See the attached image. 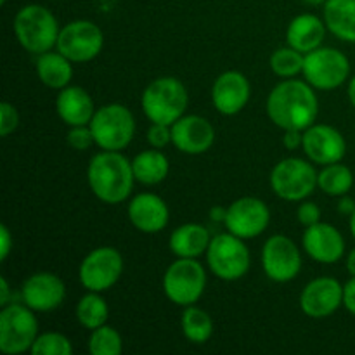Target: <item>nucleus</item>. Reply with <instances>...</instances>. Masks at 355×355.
Listing matches in <instances>:
<instances>
[{"instance_id":"nucleus-1","label":"nucleus","mask_w":355,"mask_h":355,"mask_svg":"<svg viewBox=\"0 0 355 355\" xmlns=\"http://www.w3.org/2000/svg\"><path fill=\"white\" fill-rule=\"evenodd\" d=\"M267 114L283 130H305L315 123L319 114L314 87L304 80L284 78L267 97Z\"/></svg>"},{"instance_id":"nucleus-2","label":"nucleus","mask_w":355,"mask_h":355,"mask_svg":"<svg viewBox=\"0 0 355 355\" xmlns=\"http://www.w3.org/2000/svg\"><path fill=\"white\" fill-rule=\"evenodd\" d=\"M90 191L107 205L123 203L134 189L135 175L130 159L121 151H101L92 156L87 168Z\"/></svg>"},{"instance_id":"nucleus-3","label":"nucleus","mask_w":355,"mask_h":355,"mask_svg":"<svg viewBox=\"0 0 355 355\" xmlns=\"http://www.w3.org/2000/svg\"><path fill=\"white\" fill-rule=\"evenodd\" d=\"M14 33L24 51L40 55L58 45L61 28L47 7L30 3L14 17Z\"/></svg>"},{"instance_id":"nucleus-4","label":"nucleus","mask_w":355,"mask_h":355,"mask_svg":"<svg viewBox=\"0 0 355 355\" xmlns=\"http://www.w3.org/2000/svg\"><path fill=\"white\" fill-rule=\"evenodd\" d=\"M189 96L180 80L173 76L156 78L142 92V111L151 123L173 125L186 113Z\"/></svg>"},{"instance_id":"nucleus-5","label":"nucleus","mask_w":355,"mask_h":355,"mask_svg":"<svg viewBox=\"0 0 355 355\" xmlns=\"http://www.w3.org/2000/svg\"><path fill=\"white\" fill-rule=\"evenodd\" d=\"M90 130L94 141L104 151H123L135 134V118L127 106L118 103L97 107Z\"/></svg>"},{"instance_id":"nucleus-6","label":"nucleus","mask_w":355,"mask_h":355,"mask_svg":"<svg viewBox=\"0 0 355 355\" xmlns=\"http://www.w3.org/2000/svg\"><path fill=\"white\" fill-rule=\"evenodd\" d=\"M208 267L222 281H238L250 270L252 257L245 239L232 232H224L211 238L207 250Z\"/></svg>"},{"instance_id":"nucleus-7","label":"nucleus","mask_w":355,"mask_h":355,"mask_svg":"<svg viewBox=\"0 0 355 355\" xmlns=\"http://www.w3.org/2000/svg\"><path fill=\"white\" fill-rule=\"evenodd\" d=\"M207 288V272L196 259H177L163 276V291L172 304L194 305Z\"/></svg>"},{"instance_id":"nucleus-8","label":"nucleus","mask_w":355,"mask_h":355,"mask_svg":"<svg viewBox=\"0 0 355 355\" xmlns=\"http://www.w3.org/2000/svg\"><path fill=\"white\" fill-rule=\"evenodd\" d=\"M26 304H9L0 312V350L17 355L31 350L38 336V321Z\"/></svg>"},{"instance_id":"nucleus-9","label":"nucleus","mask_w":355,"mask_h":355,"mask_svg":"<svg viewBox=\"0 0 355 355\" xmlns=\"http://www.w3.org/2000/svg\"><path fill=\"white\" fill-rule=\"evenodd\" d=\"M314 165L302 158H284L270 172V187L284 201H304L318 187Z\"/></svg>"},{"instance_id":"nucleus-10","label":"nucleus","mask_w":355,"mask_h":355,"mask_svg":"<svg viewBox=\"0 0 355 355\" xmlns=\"http://www.w3.org/2000/svg\"><path fill=\"white\" fill-rule=\"evenodd\" d=\"M305 82L318 90H333L350 76V61L342 51L333 47H318L305 54Z\"/></svg>"},{"instance_id":"nucleus-11","label":"nucleus","mask_w":355,"mask_h":355,"mask_svg":"<svg viewBox=\"0 0 355 355\" xmlns=\"http://www.w3.org/2000/svg\"><path fill=\"white\" fill-rule=\"evenodd\" d=\"M121 272H123L121 253L111 246H101V248L92 250L82 260L78 279L87 291L103 293L118 283Z\"/></svg>"},{"instance_id":"nucleus-12","label":"nucleus","mask_w":355,"mask_h":355,"mask_svg":"<svg viewBox=\"0 0 355 355\" xmlns=\"http://www.w3.org/2000/svg\"><path fill=\"white\" fill-rule=\"evenodd\" d=\"M103 45V30L96 23L87 19H76L61 28L55 49L71 62H87L101 54Z\"/></svg>"},{"instance_id":"nucleus-13","label":"nucleus","mask_w":355,"mask_h":355,"mask_svg":"<svg viewBox=\"0 0 355 355\" xmlns=\"http://www.w3.org/2000/svg\"><path fill=\"white\" fill-rule=\"evenodd\" d=\"M262 267L269 279L276 283H288L302 270L300 250L288 236H272L262 248Z\"/></svg>"},{"instance_id":"nucleus-14","label":"nucleus","mask_w":355,"mask_h":355,"mask_svg":"<svg viewBox=\"0 0 355 355\" xmlns=\"http://www.w3.org/2000/svg\"><path fill=\"white\" fill-rule=\"evenodd\" d=\"M270 222V210L262 200L253 196L232 201L225 215V227L241 239H253L262 234Z\"/></svg>"},{"instance_id":"nucleus-15","label":"nucleus","mask_w":355,"mask_h":355,"mask_svg":"<svg viewBox=\"0 0 355 355\" xmlns=\"http://www.w3.org/2000/svg\"><path fill=\"white\" fill-rule=\"evenodd\" d=\"M343 305V284L329 276L312 279L300 293V309L307 318L324 319Z\"/></svg>"},{"instance_id":"nucleus-16","label":"nucleus","mask_w":355,"mask_h":355,"mask_svg":"<svg viewBox=\"0 0 355 355\" xmlns=\"http://www.w3.org/2000/svg\"><path fill=\"white\" fill-rule=\"evenodd\" d=\"M302 149L311 162L326 166L342 162L347 155V142L340 130L331 125L314 123L304 130Z\"/></svg>"},{"instance_id":"nucleus-17","label":"nucleus","mask_w":355,"mask_h":355,"mask_svg":"<svg viewBox=\"0 0 355 355\" xmlns=\"http://www.w3.org/2000/svg\"><path fill=\"white\" fill-rule=\"evenodd\" d=\"M66 286L52 272H35L21 286V298L35 312H51L64 302Z\"/></svg>"},{"instance_id":"nucleus-18","label":"nucleus","mask_w":355,"mask_h":355,"mask_svg":"<svg viewBox=\"0 0 355 355\" xmlns=\"http://www.w3.org/2000/svg\"><path fill=\"white\" fill-rule=\"evenodd\" d=\"M215 128L200 114H184L172 125V144L186 155H203L214 146Z\"/></svg>"},{"instance_id":"nucleus-19","label":"nucleus","mask_w":355,"mask_h":355,"mask_svg":"<svg viewBox=\"0 0 355 355\" xmlns=\"http://www.w3.org/2000/svg\"><path fill=\"white\" fill-rule=\"evenodd\" d=\"M302 245L312 260L326 266L336 263L345 253V239L342 232L326 222H318L311 227H305Z\"/></svg>"},{"instance_id":"nucleus-20","label":"nucleus","mask_w":355,"mask_h":355,"mask_svg":"<svg viewBox=\"0 0 355 355\" xmlns=\"http://www.w3.org/2000/svg\"><path fill=\"white\" fill-rule=\"evenodd\" d=\"M252 97V85L239 71H225L217 76L211 87V101L215 110L225 116L238 114L246 107Z\"/></svg>"},{"instance_id":"nucleus-21","label":"nucleus","mask_w":355,"mask_h":355,"mask_svg":"<svg viewBox=\"0 0 355 355\" xmlns=\"http://www.w3.org/2000/svg\"><path fill=\"white\" fill-rule=\"evenodd\" d=\"M128 218L137 231L144 234H156L166 227L170 211L158 194L141 193L128 203Z\"/></svg>"},{"instance_id":"nucleus-22","label":"nucleus","mask_w":355,"mask_h":355,"mask_svg":"<svg viewBox=\"0 0 355 355\" xmlns=\"http://www.w3.org/2000/svg\"><path fill=\"white\" fill-rule=\"evenodd\" d=\"M55 111L59 118L69 127H80V125H90L96 106L92 97L85 89L76 85H68L59 90L55 99Z\"/></svg>"},{"instance_id":"nucleus-23","label":"nucleus","mask_w":355,"mask_h":355,"mask_svg":"<svg viewBox=\"0 0 355 355\" xmlns=\"http://www.w3.org/2000/svg\"><path fill=\"white\" fill-rule=\"evenodd\" d=\"M326 23L314 14H300L288 24L286 42L290 47L297 49L302 54L321 47L326 37Z\"/></svg>"},{"instance_id":"nucleus-24","label":"nucleus","mask_w":355,"mask_h":355,"mask_svg":"<svg viewBox=\"0 0 355 355\" xmlns=\"http://www.w3.org/2000/svg\"><path fill=\"white\" fill-rule=\"evenodd\" d=\"M211 236L201 224H184L170 236V250L179 259H198L207 253Z\"/></svg>"},{"instance_id":"nucleus-25","label":"nucleus","mask_w":355,"mask_h":355,"mask_svg":"<svg viewBox=\"0 0 355 355\" xmlns=\"http://www.w3.org/2000/svg\"><path fill=\"white\" fill-rule=\"evenodd\" d=\"M37 75L44 85L49 89L61 90L69 85L73 78V66L71 61L61 52H44L37 58Z\"/></svg>"},{"instance_id":"nucleus-26","label":"nucleus","mask_w":355,"mask_h":355,"mask_svg":"<svg viewBox=\"0 0 355 355\" xmlns=\"http://www.w3.org/2000/svg\"><path fill=\"white\" fill-rule=\"evenodd\" d=\"M324 23L336 38L355 44V0H326Z\"/></svg>"},{"instance_id":"nucleus-27","label":"nucleus","mask_w":355,"mask_h":355,"mask_svg":"<svg viewBox=\"0 0 355 355\" xmlns=\"http://www.w3.org/2000/svg\"><path fill=\"white\" fill-rule=\"evenodd\" d=\"M132 168H134L135 180L144 186H156L163 182L168 175L170 163L168 158L162 153V149H146L139 153L132 159Z\"/></svg>"},{"instance_id":"nucleus-28","label":"nucleus","mask_w":355,"mask_h":355,"mask_svg":"<svg viewBox=\"0 0 355 355\" xmlns=\"http://www.w3.org/2000/svg\"><path fill=\"white\" fill-rule=\"evenodd\" d=\"M180 326H182L184 336L196 345H203L214 335V321H211L210 314L196 305L186 307L182 319H180Z\"/></svg>"},{"instance_id":"nucleus-29","label":"nucleus","mask_w":355,"mask_h":355,"mask_svg":"<svg viewBox=\"0 0 355 355\" xmlns=\"http://www.w3.org/2000/svg\"><path fill=\"white\" fill-rule=\"evenodd\" d=\"M354 186V173L343 163L326 165L318 175V187L328 196H345Z\"/></svg>"},{"instance_id":"nucleus-30","label":"nucleus","mask_w":355,"mask_h":355,"mask_svg":"<svg viewBox=\"0 0 355 355\" xmlns=\"http://www.w3.org/2000/svg\"><path fill=\"white\" fill-rule=\"evenodd\" d=\"M107 318H110V307L96 291H89V295L80 298L76 304V319L89 331L106 324Z\"/></svg>"},{"instance_id":"nucleus-31","label":"nucleus","mask_w":355,"mask_h":355,"mask_svg":"<svg viewBox=\"0 0 355 355\" xmlns=\"http://www.w3.org/2000/svg\"><path fill=\"white\" fill-rule=\"evenodd\" d=\"M304 61L305 54L288 45V47H281L272 52L269 64L274 75L281 76V78H293L298 73L304 71Z\"/></svg>"},{"instance_id":"nucleus-32","label":"nucleus","mask_w":355,"mask_h":355,"mask_svg":"<svg viewBox=\"0 0 355 355\" xmlns=\"http://www.w3.org/2000/svg\"><path fill=\"white\" fill-rule=\"evenodd\" d=\"M123 350L121 335L111 326L104 324L92 329L89 338V352L92 355H120Z\"/></svg>"},{"instance_id":"nucleus-33","label":"nucleus","mask_w":355,"mask_h":355,"mask_svg":"<svg viewBox=\"0 0 355 355\" xmlns=\"http://www.w3.org/2000/svg\"><path fill=\"white\" fill-rule=\"evenodd\" d=\"M30 352L33 355H71L73 345L62 333L47 331L37 336Z\"/></svg>"},{"instance_id":"nucleus-34","label":"nucleus","mask_w":355,"mask_h":355,"mask_svg":"<svg viewBox=\"0 0 355 355\" xmlns=\"http://www.w3.org/2000/svg\"><path fill=\"white\" fill-rule=\"evenodd\" d=\"M66 142L76 151H87L96 144L94 134L90 130V125H80V127H71V130L66 135Z\"/></svg>"},{"instance_id":"nucleus-35","label":"nucleus","mask_w":355,"mask_h":355,"mask_svg":"<svg viewBox=\"0 0 355 355\" xmlns=\"http://www.w3.org/2000/svg\"><path fill=\"white\" fill-rule=\"evenodd\" d=\"M148 144L155 149H163L172 142V125L165 123H151L148 128Z\"/></svg>"},{"instance_id":"nucleus-36","label":"nucleus","mask_w":355,"mask_h":355,"mask_svg":"<svg viewBox=\"0 0 355 355\" xmlns=\"http://www.w3.org/2000/svg\"><path fill=\"white\" fill-rule=\"evenodd\" d=\"M19 125V114L10 103L0 104V135L7 137L12 134Z\"/></svg>"},{"instance_id":"nucleus-37","label":"nucleus","mask_w":355,"mask_h":355,"mask_svg":"<svg viewBox=\"0 0 355 355\" xmlns=\"http://www.w3.org/2000/svg\"><path fill=\"white\" fill-rule=\"evenodd\" d=\"M298 222H300L304 227H311V225L321 222V208L315 203H311V201H305L298 207L297 210Z\"/></svg>"},{"instance_id":"nucleus-38","label":"nucleus","mask_w":355,"mask_h":355,"mask_svg":"<svg viewBox=\"0 0 355 355\" xmlns=\"http://www.w3.org/2000/svg\"><path fill=\"white\" fill-rule=\"evenodd\" d=\"M283 144L284 148L290 149V151H295V149L302 148V144H304V130H295V128H291V130H284Z\"/></svg>"},{"instance_id":"nucleus-39","label":"nucleus","mask_w":355,"mask_h":355,"mask_svg":"<svg viewBox=\"0 0 355 355\" xmlns=\"http://www.w3.org/2000/svg\"><path fill=\"white\" fill-rule=\"evenodd\" d=\"M343 305L350 314L355 315V276L347 284H343Z\"/></svg>"},{"instance_id":"nucleus-40","label":"nucleus","mask_w":355,"mask_h":355,"mask_svg":"<svg viewBox=\"0 0 355 355\" xmlns=\"http://www.w3.org/2000/svg\"><path fill=\"white\" fill-rule=\"evenodd\" d=\"M12 236L7 225H0V260H6L12 250Z\"/></svg>"},{"instance_id":"nucleus-41","label":"nucleus","mask_w":355,"mask_h":355,"mask_svg":"<svg viewBox=\"0 0 355 355\" xmlns=\"http://www.w3.org/2000/svg\"><path fill=\"white\" fill-rule=\"evenodd\" d=\"M338 211L342 215H352L355 211V200L352 198H349L345 194V196H340V201H338Z\"/></svg>"},{"instance_id":"nucleus-42","label":"nucleus","mask_w":355,"mask_h":355,"mask_svg":"<svg viewBox=\"0 0 355 355\" xmlns=\"http://www.w3.org/2000/svg\"><path fill=\"white\" fill-rule=\"evenodd\" d=\"M9 297H10L9 283H7L6 277H2V279H0V305H2V307L9 305V300H10Z\"/></svg>"},{"instance_id":"nucleus-43","label":"nucleus","mask_w":355,"mask_h":355,"mask_svg":"<svg viewBox=\"0 0 355 355\" xmlns=\"http://www.w3.org/2000/svg\"><path fill=\"white\" fill-rule=\"evenodd\" d=\"M225 215H227V208L214 207L210 210V218L214 222H225Z\"/></svg>"},{"instance_id":"nucleus-44","label":"nucleus","mask_w":355,"mask_h":355,"mask_svg":"<svg viewBox=\"0 0 355 355\" xmlns=\"http://www.w3.org/2000/svg\"><path fill=\"white\" fill-rule=\"evenodd\" d=\"M347 270L350 272V276H355V248L347 257Z\"/></svg>"},{"instance_id":"nucleus-45","label":"nucleus","mask_w":355,"mask_h":355,"mask_svg":"<svg viewBox=\"0 0 355 355\" xmlns=\"http://www.w3.org/2000/svg\"><path fill=\"white\" fill-rule=\"evenodd\" d=\"M349 99L350 103H352V106L355 107V76L354 78H350L349 82Z\"/></svg>"},{"instance_id":"nucleus-46","label":"nucleus","mask_w":355,"mask_h":355,"mask_svg":"<svg viewBox=\"0 0 355 355\" xmlns=\"http://www.w3.org/2000/svg\"><path fill=\"white\" fill-rule=\"evenodd\" d=\"M350 220H349V225H350V232H352V236L355 238V211L352 215H350Z\"/></svg>"},{"instance_id":"nucleus-47","label":"nucleus","mask_w":355,"mask_h":355,"mask_svg":"<svg viewBox=\"0 0 355 355\" xmlns=\"http://www.w3.org/2000/svg\"><path fill=\"white\" fill-rule=\"evenodd\" d=\"M302 2L309 3V6H321V3H324L326 0H302Z\"/></svg>"},{"instance_id":"nucleus-48","label":"nucleus","mask_w":355,"mask_h":355,"mask_svg":"<svg viewBox=\"0 0 355 355\" xmlns=\"http://www.w3.org/2000/svg\"><path fill=\"white\" fill-rule=\"evenodd\" d=\"M7 2V0H0V3H2V6H3V3H6Z\"/></svg>"}]
</instances>
